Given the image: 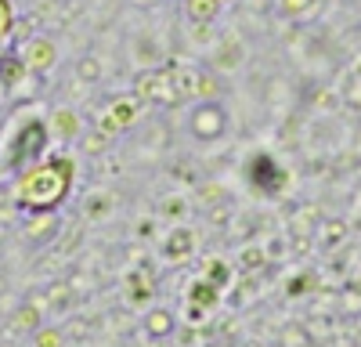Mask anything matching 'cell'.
I'll return each instance as SVG.
<instances>
[{
	"instance_id": "obj_1",
	"label": "cell",
	"mask_w": 361,
	"mask_h": 347,
	"mask_svg": "<svg viewBox=\"0 0 361 347\" xmlns=\"http://www.w3.org/2000/svg\"><path fill=\"white\" fill-rule=\"evenodd\" d=\"M73 188V159H44L18 170L15 199L29 214H54V207L69 195Z\"/></svg>"
},
{
	"instance_id": "obj_2",
	"label": "cell",
	"mask_w": 361,
	"mask_h": 347,
	"mask_svg": "<svg viewBox=\"0 0 361 347\" xmlns=\"http://www.w3.org/2000/svg\"><path fill=\"white\" fill-rule=\"evenodd\" d=\"M195 76L185 62H170L163 69H148L137 76L134 91L137 102H156V105H180L185 98L195 95Z\"/></svg>"
},
{
	"instance_id": "obj_3",
	"label": "cell",
	"mask_w": 361,
	"mask_h": 347,
	"mask_svg": "<svg viewBox=\"0 0 361 347\" xmlns=\"http://www.w3.org/2000/svg\"><path fill=\"white\" fill-rule=\"evenodd\" d=\"M47 138H51V127L40 123V120H29L18 127V134L11 138L8 145V156H4V170H25V166H33L44 149H47Z\"/></svg>"
},
{
	"instance_id": "obj_4",
	"label": "cell",
	"mask_w": 361,
	"mask_h": 347,
	"mask_svg": "<svg viewBox=\"0 0 361 347\" xmlns=\"http://www.w3.org/2000/svg\"><path fill=\"white\" fill-rule=\"evenodd\" d=\"M188 130L199 138V141H221L228 134V112L217 105V102H202L192 109L188 116Z\"/></svg>"
},
{
	"instance_id": "obj_5",
	"label": "cell",
	"mask_w": 361,
	"mask_h": 347,
	"mask_svg": "<svg viewBox=\"0 0 361 347\" xmlns=\"http://www.w3.org/2000/svg\"><path fill=\"white\" fill-rule=\"evenodd\" d=\"M18 58H22V66H25L29 73H47V69L54 66L58 51H54V44H51L47 37H29V40H22Z\"/></svg>"
},
{
	"instance_id": "obj_6",
	"label": "cell",
	"mask_w": 361,
	"mask_h": 347,
	"mask_svg": "<svg viewBox=\"0 0 361 347\" xmlns=\"http://www.w3.org/2000/svg\"><path fill=\"white\" fill-rule=\"evenodd\" d=\"M250 178H253V185L257 188H264V192H279V185L286 181V174L271 163V156H257L253 163H250Z\"/></svg>"
},
{
	"instance_id": "obj_7",
	"label": "cell",
	"mask_w": 361,
	"mask_h": 347,
	"mask_svg": "<svg viewBox=\"0 0 361 347\" xmlns=\"http://www.w3.org/2000/svg\"><path fill=\"white\" fill-rule=\"evenodd\" d=\"M145 336H152V340H166V336H173V329H177V315L173 311H166V308H152V311H145Z\"/></svg>"
},
{
	"instance_id": "obj_8",
	"label": "cell",
	"mask_w": 361,
	"mask_h": 347,
	"mask_svg": "<svg viewBox=\"0 0 361 347\" xmlns=\"http://www.w3.org/2000/svg\"><path fill=\"white\" fill-rule=\"evenodd\" d=\"M163 253L170 260H188L195 253V231L192 228H173L166 236V243H163Z\"/></svg>"
},
{
	"instance_id": "obj_9",
	"label": "cell",
	"mask_w": 361,
	"mask_h": 347,
	"mask_svg": "<svg viewBox=\"0 0 361 347\" xmlns=\"http://www.w3.org/2000/svg\"><path fill=\"white\" fill-rule=\"evenodd\" d=\"M134 112H137V102H134V98L116 102V105L102 116V130H105V134H116L119 127H127V123L134 120Z\"/></svg>"
},
{
	"instance_id": "obj_10",
	"label": "cell",
	"mask_w": 361,
	"mask_h": 347,
	"mask_svg": "<svg viewBox=\"0 0 361 347\" xmlns=\"http://www.w3.org/2000/svg\"><path fill=\"white\" fill-rule=\"evenodd\" d=\"M25 76H37V73H29V69L22 66L18 54H4V58H0V80L8 83V91H15Z\"/></svg>"
},
{
	"instance_id": "obj_11",
	"label": "cell",
	"mask_w": 361,
	"mask_h": 347,
	"mask_svg": "<svg viewBox=\"0 0 361 347\" xmlns=\"http://www.w3.org/2000/svg\"><path fill=\"white\" fill-rule=\"evenodd\" d=\"M51 134H58V138H80V116L73 109H54Z\"/></svg>"
},
{
	"instance_id": "obj_12",
	"label": "cell",
	"mask_w": 361,
	"mask_h": 347,
	"mask_svg": "<svg viewBox=\"0 0 361 347\" xmlns=\"http://www.w3.org/2000/svg\"><path fill=\"white\" fill-rule=\"evenodd\" d=\"M188 300H192V308H202V311H209L217 300H221V286H214V282H206V279H199L192 289H188Z\"/></svg>"
},
{
	"instance_id": "obj_13",
	"label": "cell",
	"mask_w": 361,
	"mask_h": 347,
	"mask_svg": "<svg viewBox=\"0 0 361 347\" xmlns=\"http://www.w3.org/2000/svg\"><path fill=\"white\" fill-rule=\"evenodd\" d=\"M54 228H58L54 214H29V221H25V239L44 243L47 236H54Z\"/></svg>"
},
{
	"instance_id": "obj_14",
	"label": "cell",
	"mask_w": 361,
	"mask_h": 347,
	"mask_svg": "<svg viewBox=\"0 0 361 347\" xmlns=\"http://www.w3.org/2000/svg\"><path fill=\"white\" fill-rule=\"evenodd\" d=\"M202 279L224 289V286H231V268L224 264V260H217V257H209L206 264H202Z\"/></svg>"
},
{
	"instance_id": "obj_15",
	"label": "cell",
	"mask_w": 361,
	"mask_h": 347,
	"mask_svg": "<svg viewBox=\"0 0 361 347\" xmlns=\"http://www.w3.org/2000/svg\"><path fill=\"white\" fill-rule=\"evenodd\" d=\"M188 18L192 22H214L217 11H221V0H188Z\"/></svg>"
},
{
	"instance_id": "obj_16",
	"label": "cell",
	"mask_w": 361,
	"mask_h": 347,
	"mask_svg": "<svg viewBox=\"0 0 361 347\" xmlns=\"http://www.w3.org/2000/svg\"><path fill=\"white\" fill-rule=\"evenodd\" d=\"M243 58V47H238V40H224L221 51H217V69H235V62Z\"/></svg>"
},
{
	"instance_id": "obj_17",
	"label": "cell",
	"mask_w": 361,
	"mask_h": 347,
	"mask_svg": "<svg viewBox=\"0 0 361 347\" xmlns=\"http://www.w3.org/2000/svg\"><path fill=\"white\" fill-rule=\"evenodd\" d=\"M15 326H18V329H29V333H37V329H40V311H37V308H29V304L18 308Z\"/></svg>"
},
{
	"instance_id": "obj_18",
	"label": "cell",
	"mask_w": 361,
	"mask_h": 347,
	"mask_svg": "<svg viewBox=\"0 0 361 347\" xmlns=\"http://www.w3.org/2000/svg\"><path fill=\"white\" fill-rule=\"evenodd\" d=\"M221 91V80L214 76V73H199L195 76V95H202V98H214Z\"/></svg>"
},
{
	"instance_id": "obj_19",
	"label": "cell",
	"mask_w": 361,
	"mask_h": 347,
	"mask_svg": "<svg viewBox=\"0 0 361 347\" xmlns=\"http://www.w3.org/2000/svg\"><path fill=\"white\" fill-rule=\"evenodd\" d=\"M11 25H15V8L11 0H0V44L11 40Z\"/></svg>"
},
{
	"instance_id": "obj_20",
	"label": "cell",
	"mask_w": 361,
	"mask_h": 347,
	"mask_svg": "<svg viewBox=\"0 0 361 347\" xmlns=\"http://www.w3.org/2000/svg\"><path fill=\"white\" fill-rule=\"evenodd\" d=\"M80 80H87V83H94V80H102V62H98V58H83V62H80Z\"/></svg>"
},
{
	"instance_id": "obj_21",
	"label": "cell",
	"mask_w": 361,
	"mask_h": 347,
	"mask_svg": "<svg viewBox=\"0 0 361 347\" xmlns=\"http://www.w3.org/2000/svg\"><path fill=\"white\" fill-rule=\"evenodd\" d=\"M105 145H109V134H105V130H98V134H87V138H83V149H87L90 156L105 152Z\"/></svg>"
},
{
	"instance_id": "obj_22",
	"label": "cell",
	"mask_w": 361,
	"mask_h": 347,
	"mask_svg": "<svg viewBox=\"0 0 361 347\" xmlns=\"http://www.w3.org/2000/svg\"><path fill=\"white\" fill-rule=\"evenodd\" d=\"M105 207H109V195H94V199L87 202V217H105L109 214Z\"/></svg>"
},
{
	"instance_id": "obj_23",
	"label": "cell",
	"mask_w": 361,
	"mask_h": 347,
	"mask_svg": "<svg viewBox=\"0 0 361 347\" xmlns=\"http://www.w3.org/2000/svg\"><path fill=\"white\" fill-rule=\"evenodd\" d=\"M163 210H166V217H185V199H166Z\"/></svg>"
},
{
	"instance_id": "obj_24",
	"label": "cell",
	"mask_w": 361,
	"mask_h": 347,
	"mask_svg": "<svg viewBox=\"0 0 361 347\" xmlns=\"http://www.w3.org/2000/svg\"><path fill=\"white\" fill-rule=\"evenodd\" d=\"M311 8V0H282V11L286 15H300V11H307Z\"/></svg>"
},
{
	"instance_id": "obj_25",
	"label": "cell",
	"mask_w": 361,
	"mask_h": 347,
	"mask_svg": "<svg viewBox=\"0 0 361 347\" xmlns=\"http://www.w3.org/2000/svg\"><path fill=\"white\" fill-rule=\"evenodd\" d=\"M37 347H62V336H58V333H40V329H37Z\"/></svg>"
},
{
	"instance_id": "obj_26",
	"label": "cell",
	"mask_w": 361,
	"mask_h": 347,
	"mask_svg": "<svg viewBox=\"0 0 361 347\" xmlns=\"http://www.w3.org/2000/svg\"><path fill=\"white\" fill-rule=\"evenodd\" d=\"M66 293H69L66 286H51V304H62V300H66Z\"/></svg>"
},
{
	"instance_id": "obj_27",
	"label": "cell",
	"mask_w": 361,
	"mask_h": 347,
	"mask_svg": "<svg viewBox=\"0 0 361 347\" xmlns=\"http://www.w3.org/2000/svg\"><path fill=\"white\" fill-rule=\"evenodd\" d=\"M8 95H11V91H8V83H4V80H0V102H4Z\"/></svg>"
},
{
	"instance_id": "obj_28",
	"label": "cell",
	"mask_w": 361,
	"mask_h": 347,
	"mask_svg": "<svg viewBox=\"0 0 361 347\" xmlns=\"http://www.w3.org/2000/svg\"><path fill=\"white\" fill-rule=\"evenodd\" d=\"M141 4H148V0H141Z\"/></svg>"
},
{
	"instance_id": "obj_29",
	"label": "cell",
	"mask_w": 361,
	"mask_h": 347,
	"mask_svg": "<svg viewBox=\"0 0 361 347\" xmlns=\"http://www.w3.org/2000/svg\"><path fill=\"white\" fill-rule=\"evenodd\" d=\"M221 4H224V0H221Z\"/></svg>"
}]
</instances>
